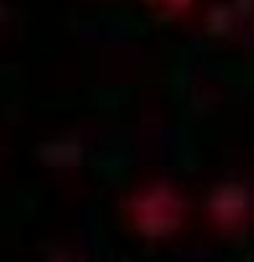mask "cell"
Here are the masks:
<instances>
[{
    "instance_id": "277c9868",
    "label": "cell",
    "mask_w": 254,
    "mask_h": 262,
    "mask_svg": "<svg viewBox=\"0 0 254 262\" xmlns=\"http://www.w3.org/2000/svg\"><path fill=\"white\" fill-rule=\"evenodd\" d=\"M38 262H77L71 257V254H66V251H49L44 259H38Z\"/></svg>"
},
{
    "instance_id": "6da1fadb",
    "label": "cell",
    "mask_w": 254,
    "mask_h": 262,
    "mask_svg": "<svg viewBox=\"0 0 254 262\" xmlns=\"http://www.w3.org/2000/svg\"><path fill=\"white\" fill-rule=\"evenodd\" d=\"M120 224L145 243H172L188 229L194 202L183 183L170 175L137 180L118 202Z\"/></svg>"
},
{
    "instance_id": "3957f363",
    "label": "cell",
    "mask_w": 254,
    "mask_h": 262,
    "mask_svg": "<svg viewBox=\"0 0 254 262\" xmlns=\"http://www.w3.org/2000/svg\"><path fill=\"white\" fill-rule=\"evenodd\" d=\"M139 3H142L147 11H153L159 19L178 22V19H186V16L194 11L197 0H139Z\"/></svg>"
},
{
    "instance_id": "7a4b0ae2",
    "label": "cell",
    "mask_w": 254,
    "mask_h": 262,
    "mask_svg": "<svg viewBox=\"0 0 254 262\" xmlns=\"http://www.w3.org/2000/svg\"><path fill=\"white\" fill-rule=\"evenodd\" d=\"M202 221L213 237L238 243L254 229V180L229 172L216 178L202 196Z\"/></svg>"
}]
</instances>
